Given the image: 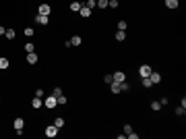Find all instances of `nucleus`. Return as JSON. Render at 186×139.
I'll return each instance as SVG.
<instances>
[{"label":"nucleus","mask_w":186,"mask_h":139,"mask_svg":"<svg viewBox=\"0 0 186 139\" xmlns=\"http://www.w3.org/2000/svg\"><path fill=\"white\" fill-rule=\"evenodd\" d=\"M12 129L17 131V135H23V129H25V121H23L21 116H17V118H15V123H12Z\"/></svg>","instance_id":"nucleus-1"},{"label":"nucleus","mask_w":186,"mask_h":139,"mask_svg":"<svg viewBox=\"0 0 186 139\" xmlns=\"http://www.w3.org/2000/svg\"><path fill=\"white\" fill-rule=\"evenodd\" d=\"M44 106H46V108H56V106H58L56 95H48L46 100H44Z\"/></svg>","instance_id":"nucleus-2"},{"label":"nucleus","mask_w":186,"mask_h":139,"mask_svg":"<svg viewBox=\"0 0 186 139\" xmlns=\"http://www.w3.org/2000/svg\"><path fill=\"white\" fill-rule=\"evenodd\" d=\"M151 71H153V67H149V64H141L139 67V75L141 77H149Z\"/></svg>","instance_id":"nucleus-3"},{"label":"nucleus","mask_w":186,"mask_h":139,"mask_svg":"<svg viewBox=\"0 0 186 139\" xmlns=\"http://www.w3.org/2000/svg\"><path fill=\"white\" fill-rule=\"evenodd\" d=\"M56 135H58V127H56V125H48L46 127V137H56Z\"/></svg>","instance_id":"nucleus-4"},{"label":"nucleus","mask_w":186,"mask_h":139,"mask_svg":"<svg viewBox=\"0 0 186 139\" xmlns=\"http://www.w3.org/2000/svg\"><path fill=\"white\" fill-rule=\"evenodd\" d=\"M112 79H114L116 83H122V81H126V73H122V71H116V73L112 75Z\"/></svg>","instance_id":"nucleus-5"},{"label":"nucleus","mask_w":186,"mask_h":139,"mask_svg":"<svg viewBox=\"0 0 186 139\" xmlns=\"http://www.w3.org/2000/svg\"><path fill=\"white\" fill-rule=\"evenodd\" d=\"M124 135H126L128 139H137V137H139V135L133 131V127H130V125H124Z\"/></svg>","instance_id":"nucleus-6"},{"label":"nucleus","mask_w":186,"mask_h":139,"mask_svg":"<svg viewBox=\"0 0 186 139\" xmlns=\"http://www.w3.org/2000/svg\"><path fill=\"white\" fill-rule=\"evenodd\" d=\"M37 13H40V15H48V17H50V13H52V8H50V4H46V2H44V4H40V8H37Z\"/></svg>","instance_id":"nucleus-7"},{"label":"nucleus","mask_w":186,"mask_h":139,"mask_svg":"<svg viewBox=\"0 0 186 139\" xmlns=\"http://www.w3.org/2000/svg\"><path fill=\"white\" fill-rule=\"evenodd\" d=\"M35 21H37L40 25H48V23H50V17H48V15H40V13H37Z\"/></svg>","instance_id":"nucleus-8"},{"label":"nucleus","mask_w":186,"mask_h":139,"mask_svg":"<svg viewBox=\"0 0 186 139\" xmlns=\"http://www.w3.org/2000/svg\"><path fill=\"white\" fill-rule=\"evenodd\" d=\"M149 79H151V83L155 85V83H159V81H161V75H159L157 71H151V75H149Z\"/></svg>","instance_id":"nucleus-9"},{"label":"nucleus","mask_w":186,"mask_h":139,"mask_svg":"<svg viewBox=\"0 0 186 139\" xmlns=\"http://www.w3.org/2000/svg\"><path fill=\"white\" fill-rule=\"evenodd\" d=\"M27 62L29 64H37V54L35 52H27Z\"/></svg>","instance_id":"nucleus-10"},{"label":"nucleus","mask_w":186,"mask_h":139,"mask_svg":"<svg viewBox=\"0 0 186 139\" xmlns=\"http://www.w3.org/2000/svg\"><path fill=\"white\" fill-rule=\"evenodd\" d=\"M31 106H33V108H42V106H44V100H42V98H37V95H35V98H33V100H31Z\"/></svg>","instance_id":"nucleus-11"},{"label":"nucleus","mask_w":186,"mask_h":139,"mask_svg":"<svg viewBox=\"0 0 186 139\" xmlns=\"http://www.w3.org/2000/svg\"><path fill=\"white\" fill-rule=\"evenodd\" d=\"M81 6H83V4H81L79 0H75V2H70V10H72V13H79V10H81Z\"/></svg>","instance_id":"nucleus-12"},{"label":"nucleus","mask_w":186,"mask_h":139,"mask_svg":"<svg viewBox=\"0 0 186 139\" xmlns=\"http://www.w3.org/2000/svg\"><path fill=\"white\" fill-rule=\"evenodd\" d=\"M161 108H163V106H161V102H159V100H155V102H151V110H153V112H159Z\"/></svg>","instance_id":"nucleus-13"},{"label":"nucleus","mask_w":186,"mask_h":139,"mask_svg":"<svg viewBox=\"0 0 186 139\" xmlns=\"http://www.w3.org/2000/svg\"><path fill=\"white\" fill-rule=\"evenodd\" d=\"M10 67V62H8V58L6 56H0V69L4 71V69H8Z\"/></svg>","instance_id":"nucleus-14"},{"label":"nucleus","mask_w":186,"mask_h":139,"mask_svg":"<svg viewBox=\"0 0 186 139\" xmlns=\"http://www.w3.org/2000/svg\"><path fill=\"white\" fill-rule=\"evenodd\" d=\"M79 13H81V17H91V8H87L85 4L81 6V10H79Z\"/></svg>","instance_id":"nucleus-15"},{"label":"nucleus","mask_w":186,"mask_h":139,"mask_svg":"<svg viewBox=\"0 0 186 139\" xmlns=\"http://www.w3.org/2000/svg\"><path fill=\"white\" fill-rule=\"evenodd\" d=\"M110 89H112V93H120V83L112 81V83H110Z\"/></svg>","instance_id":"nucleus-16"},{"label":"nucleus","mask_w":186,"mask_h":139,"mask_svg":"<svg viewBox=\"0 0 186 139\" xmlns=\"http://www.w3.org/2000/svg\"><path fill=\"white\" fill-rule=\"evenodd\" d=\"M4 38H6V40H15V38H17V33H15V29H6V33H4Z\"/></svg>","instance_id":"nucleus-17"},{"label":"nucleus","mask_w":186,"mask_h":139,"mask_svg":"<svg viewBox=\"0 0 186 139\" xmlns=\"http://www.w3.org/2000/svg\"><path fill=\"white\" fill-rule=\"evenodd\" d=\"M116 40H118V42H124V40H126V31H120V29H118V31H116Z\"/></svg>","instance_id":"nucleus-18"},{"label":"nucleus","mask_w":186,"mask_h":139,"mask_svg":"<svg viewBox=\"0 0 186 139\" xmlns=\"http://www.w3.org/2000/svg\"><path fill=\"white\" fill-rule=\"evenodd\" d=\"M54 125H56L58 129H62V127H64V118H62V116H56V118H54Z\"/></svg>","instance_id":"nucleus-19"},{"label":"nucleus","mask_w":186,"mask_h":139,"mask_svg":"<svg viewBox=\"0 0 186 139\" xmlns=\"http://www.w3.org/2000/svg\"><path fill=\"white\" fill-rule=\"evenodd\" d=\"M165 6L174 10V8H178V0H165Z\"/></svg>","instance_id":"nucleus-20"},{"label":"nucleus","mask_w":186,"mask_h":139,"mask_svg":"<svg viewBox=\"0 0 186 139\" xmlns=\"http://www.w3.org/2000/svg\"><path fill=\"white\" fill-rule=\"evenodd\" d=\"M81 42H83V40H81L79 35H72V38H70V44H72V46H81Z\"/></svg>","instance_id":"nucleus-21"},{"label":"nucleus","mask_w":186,"mask_h":139,"mask_svg":"<svg viewBox=\"0 0 186 139\" xmlns=\"http://www.w3.org/2000/svg\"><path fill=\"white\" fill-rule=\"evenodd\" d=\"M83 4H85V6H87V8H95V6H97V2H95V0H85V2H83Z\"/></svg>","instance_id":"nucleus-22"},{"label":"nucleus","mask_w":186,"mask_h":139,"mask_svg":"<svg viewBox=\"0 0 186 139\" xmlns=\"http://www.w3.org/2000/svg\"><path fill=\"white\" fill-rule=\"evenodd\" d=\"M126 25H128V23H126L124 19H122V21H118V29H120V31H126Z\"/></svg>","instance_id":"nucleus-23"},{"label":"nucleus","mask_w":186,"mask_h":139,"mask_svg":"<svg viewBox=\"0 0 186 139\" xmlns=\"http://www.w3.org/2000/svg\"><path fill=\"white\" fill-rule=\"evenodd\" d=\"M141 83H143V87H151V85H153L149 77H143V81H141Z\"/></svg>","instance_id":"nucleus-24"},{"label":"nucleus","mask_w":186,"mask_h":139,"mask_svg":"<svg viewBox=\"0 0 186 139\" xmlns=\"http://www.w3.org/2000/svg\"><path fill=\"white\" fill-rule=\"evenodd\" d=\"M176 114H178V116H184V114H186V108H184V106H178V108H176Z\"/></svg>","instance_id":"nucleus-25"},{"label":"nucleus","mask_w":186,"mask_h":139,"mask_svg":"<svg viewBox=\"0 0 186 139\" xmlns=\"http://www.w3.org/2000/svg\"><path fill=\"white\" fill-rule=\"evenodd\" d=\"M128 89H130V85H128L126 81H122V83H120V92H128Z\"/></svg>","instance_id":"nucleus-26"},{"label":"nucleus","mask_w":186,"mask_h":139,"mask_svg":"<svg viewBox=\"0 0 186 139\" xmlns=\"http://www.w3.org/2000/svg\"><path fill=\"white\" fill-rule=\"evenodd\" d=\"M56 100H58V104H60V106H64V104H66V95H64V93H62V95H58Z\"/></svg>","instance_id":"nucleus-27"},{"label":"nucleus","mask_w":186,"mask_h":139,"mask_svg":"<svg viewBox=\"0 0 186 139\" xmlns=\"http://www.w3.org/2000/svg\"><path fill=\"white\" fill-rule=\"evenodd\" d=\"M95 2H97L99 8H105V6H108V0H95Z\"/></svg>","instance_id":"nucleus-28"},{"label":"nucleus","mask_w":186,"mask_h":139,"mask_svg":"<svg viewBox=\"0 0 186 139\" xmlns=\"http://www.w3.org/2000/svg\"><path fill=\"white\" fill-rule=\"evenodd\" d=\"M108 6H110V8H116V6H118V0H108Z\"/></svg>","instance_id":"nucleus-29"},{"label":"nucleus","mask_w":186,"mask_h":139,"mask_svg":"<svg viewBox=\"0 0 186 139\" xmlns=\"http://www.w3.org/2000/svg\"><path fill=\"white\" fill-rule=\"evenodd\" d=\"M23 33H25V35H27V38H33V29H31V27H27V29H25V31H23Z\"/></svg>","instance_id":"nucleus-30"},{"label":"nucleus","mask_w":186,"mask_h":139,"mask_svg":"<svg viewBox=\"0 0 186 139\" xmlns=\"http://www.w3.org/2000/svg\"><path fill=\"white\" fill-rule=\"evenodd\" d=\"M25 52H35V48H33V44H25Z\"/></svg>","instance_id":"nucleus-31"},{"label":"nucleus","mask_w":186,"mask_h":139,"mask_svg":"<svg viewBox=\"0 0 186 139\" xmlns=\"http://www.w3.org/2000/svg\"><path fill=\"white\" fill-rule=\"evenodd\" d=\"M52 95H56V98H58V95H62V89H60V87H56V89L52 92Z\"/></svg>","instance_id":"nucleus-32"},{"label":"nucleus","mask_w":186,"mask_h":139,"mask_svg":"<svg viewBox=\"0 0 186 139\" xmlns=\"http://www.w3.org/2000/svg\"><path fill=\"white\" fill-rule=\"evenodd\" d=\"M103 81H105V83H112L114 79H112V75H105V77H103Z\"/></svg>","instance_id":"nucleus-33"},{"label":"nucleus","mask_w":186,"mask_h":139,"mask_svg":"<svg viewBox=\"0 0 186 139\" xmlns=\"http://www.w3.org/2000/svg\"><path fill=\"white\" fill-rule=\"evenodd\" d=\"M35 95H37V98H44V89H42V87H40V89H37V92H35Z\"/></svg>","instance_id":"nucleus-34"},{"label":"nucleus","mask_w":186,"mask_h":139,"mask_svg":"<svg viewBox=\"0 0 186 139\" xmlns=\"http://www.w3.org/2000/svg\"><path fill=\"white\" fill-rule=\"evenodd\" d=\"M4 33H6V27H2V25H0V35H4Z\"/></svg>","instance_id":"nucleus-35"}]
</instances>
